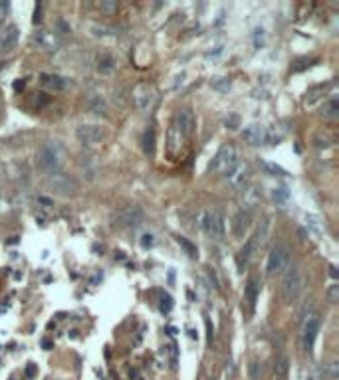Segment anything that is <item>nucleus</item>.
Masks as SVG:
<instances>
[{
  "mask_svg": "<svg viewBox=\"0 0 339 380\" xmlns=\"http://www.w3.org/2000/svg\"><path fill=\"white\" fill-rule=\"evenodd\" d=\"M62 165H64V151L56 141H48L36 151V167L42 173L46 175L60 173Z\"/></svg>",
  "mask_w": 339,
  "mask_h": 380,
  "instance_id": "obj_1",
  "label": "nucleus"
},
{
  "mask_svg": "<svg viewBox=\"0 0 339 380\" xmlns=\"http://www.w3.org/2000/svg\"><path fill=\"white\" fill-rule=\"evenodd\" d=\"M282 297L286 303H296L306 289V275L300 265H288L282 273Z\"/></svg>",
  "mask_w": 339,
  "mask_h": 380,
  "instance_id": "obj_2",
  "label": "nucleus"
},
{
  "mask_svg": "<svg viewBox=\"0 0 339 380\" xmlns=\"http://www.w3.org/2000/svg\"><path fill=\"white\" fill-rule=\"evenodd\" d=\"M145 220V212L141 210V206L137 204H127L117 208L111 214V226L117 230H127V228H137L139 224H143Z\"/></svg>",
  "mask_w": 339,
  "mask_h": 380,
  "instance_id": "obj_3",
  "label": "nucleus"
},
{
  "mask_svg": "<svg viewBox=\"0 0 339 380\" xmlns=\"http://www.w3.org/2000/svg\"><path fill=\"white\" fill-rule=\"evenodd\" d=\"M238 163V153H236V147L232 143H224L218 153L214 155V159L210 161L208 165V171L210 173H218V175H228L234 165Z\"/></svg>",
  "mask_w": 339,
  "mask_h": 380,
  "instance_id": "obj_4",
  "label": "nucleus"
},
{
  "mask_svg": "<svg viewBox=\"0 0 339 380\" xmlns=\"http://www.w3.org/2000/svg\"><path fill=\"white\" fill-rule=\"evenodd\" d=\"M290 265V248L286 244H278L272 248V252L268 253V261H266V273L270 277L274 275H282L286 271V267Z\"/></svg>",
  "mask_w": 339,
  "mask_h": 380,
  "instance_id": "obj_5",
  "label": "nucleus"
},
{
  "mask_svg": "<svg viewBox=\"0 0 339 380\" xmlns=\"http://www.w3.org/2000/svg\"><path fill=\"white\" fill-rule=\"evenodd\" d=\"M157 89H155V85H151V83H139V85H135V89H133V103H135V107L139 109V111H143V113H147V111H151L153 107H155V103H157Z\"/></svg>",
  "mask_w": 339,
  "mask_h": 380,
  "instance_id": "obj_6",
  "label": "nucleus"
},
{
  "mask_svg": "<svg viewBox=\"0 0 339 380\" xmlns=\"http://www.w3.org/2000/svg\"><path fill=\"white\" fill-rule=\"evenodd\" d=\"M76 137L84 147H95L107 137V133H105V127L97 123H85L76 129Z\"/></svg>",
  "mask_w": 339,
  "mask_h": 380,
  "instance_id": "obj_7",
  "label": "nucleus"
},
{
  "mask_svg": "<svg viewBox=\"0 0 339 380\" xmlns=\"http://www.w3.org/2000/svg\"><path fill=\"white\" fill-rule=\"evenodd\" d=\"M48 187L60 196H74L80 190V185L76 183V179L70 175H64L62 171L48 175Z\"/></svg>",
  "mask_w": 339,
  "mask_h": 380,
  "instance_id": "obj_8",
  "label": "nucleus"
},
{
  "mask_svg": "<svg viewBox=\"0 0 339 380\" xmlns=\"http://www.w3.org/2000/svg\"><path fill=\"white\" fill-rule=\"evenodd\" d=\"M174 129L178 131V135L182 139H190L194 135V129H196V117L190 109H180L174 117Z\"/></svg>",
  "mask_w": 339,
  "mask_h": 380,
  "instance_id": "obj_9",
  "label": "nucleus"
},
{
  "mask_svg": "<svg viewBox=\"0 0 339 380\" xmlns=\"http://www.w3.org/2000/svg\"><path fill=\"white\" fill-rule=\"evenodd\" d=\"M202 230L212 238V240H222L224 236V218L220 212L212 210L202 216Z\"/></svg>",
  "mask_w": 339,
  "mask_h": 380,
  "instance_id": "obj_10",
  "label": "nucleus"
},
{
  "mask_svg": "<svg viewBox=\"0 0 339 380\" xmlns=\"http://www.w3.org/2000/svg\"><path fill=\"white\" fill-rule=\"evenodd\" d=\"M320 327H322V321H320V317L316 315V313H310L308 317H306V321H304V349L310 353L312 351V347H314V343H316V339H318V333H320Z\"/></svg>",
  "mask_w": 339,
  "mask_h": 380,
  "instance_id": "obj_11",
  "label": "nucleus"
},
{
  "mask_svg": "<svg viewBox=\"0 0 339 380\" xmlns=\"http://www.w3.org/2000/svg\"><path fill=\"white\" fill-rule=\"evenodd\" d=\"M248 173H250L248 165L238 161V163L234 165V169H232L228 175H224V179L228 181V185H230V187H234V189H240V187H244V183L248 181Z\"/></svg>",
  "mask_w": 339,
  "mask_h": 380,
  "instance_id": "obj_12",
  "label": "nucleus"
},
{
  "mask_svg": "<svg viewBox=\"0 0 339 380\" xmlns=\"http://www.w3.org/2000/svg\"><path fill=\"white\" fill-rule=\"evenodd\" d=\"M250 226H252V214H250L248 210H240V212L232 218V232H234V236H238V238H244L246 232L250 230Z\"/></svg>",
  "mask_w": 339,
  "mask_h": 380,
  "instance_id": "obj_13",
  "label": "nucleus"
},
{
  "mask_svg": "<svg viewBox=\"0 0 339 380\" xmlns=\"http://www.w3.org/2000/svg\"><path fill=\"white\" fill-rule=\"evenodd\" d=\"M32 42H34V46H38V48L44 50V52H52V50H56L58 44H60L58 38H56V34H52V32H48V30L36 32L34 38H32Z\"/></svg>",
  "mask_w": 339,
  "mask_h": 380,
  "instance_id": "obj_14",
  "label": "nucleus"
},
{
  "mask_svg": "<svg viewBox=\"0 0 339 380\" xmlns=\"http://www.w3.org/2000/svg\"><path fill=\"white\" fill-rule=\"evenodd\" d=\"M242 137H244V141L250 143V145H264V143L268 141V131H266V127H262V125H250V127L244 129Z\"/></svg>",
  "mask_w": 339,
  "mask_h": 380,
  "instance_id": "obj_15",
  "label": "nucleus"
},
{
  "mask_svg": "<svg viewBox=\"0 0 339 380\" xmlns=\"http://www.w3.org/2000/svg\"><path fill=\"white\" fill-rule=\"evenodd\" d=\"M18 42V26L10 24L6 28H0V52H10Z\"/></svg>",
  "mask_w": 339,
  "mask_h": 380,
  "instance_id": "obj_16",
  "label": "nucleus"
},
{
  "mask_svg": "<svg viewBox=\"0 0 339 380\" xmlns=\"http://www.w3.org/2000/svg\"><path fill=\"white\" fill-rule=\"evenodd\" d=\"M258 295H260V281L256 277H248L246 289H244V299L250 305V309H254V305L258 301Z\"/></svg>",
  "mask_w": 339,
  "mask_h": 380,
  "instance_id": "obj_17",
  "label": "nucleus"
},
{
  "mask_svg": "<svg viewBox=\"0 0 339 380\" xmlns=\"http://www.w3.org/2000/svg\"><path fill=\"white\" fill-rule=\"evenodd\" d=\"M42 85L52 89V91H64L68 87V81L60 75H54V73H44L42 75Z\"/></svg>",
  "mask_w": 339,
  "mask_h": 380,
  "instance_id": "obj_18",
  "label": "nucleus"
},
{
  "mask_svg": "<svg viewBox=\"0 0 339 380\" xmlns=\"http://www.w3.org/2000/svg\"><path fill=\"white\" fill-rule=\"evenodd\" d=\"M254 250H256V240H254V236H252V238H248V242L244 244V248L238 252L236 261H238V267H240V269H244V267L248 265V261H250Z\"/></svg>",
  "mask_w": 339,
  "mask_h": 380,
  "instance_id": "obj_19",
  "label": "nucleus"
},
{
  "mask_svg": "<svg viewBox=\"0 0 339 380\" xmlns=\"http://www.w3.org/2000/svg\"><path fill=\"white\" fill-rule=\"evenodd\" d=\"M274 373H276V379L284 380L290 373V359L286 353H280L274 361Z\"/></svg>",
  "mask_w": 339,
  "mask_h": 380,
  "instance_id": "obj_20",
  "label": "nucleus"
},
{
  "mask_svg": "<svg viewBox=\"0 0 339 380\" xmlns=\"http://www.w3.org/2000/svg\"><path fill=\"white\" fill-rule=\"evenodd\" d=\"M97 71H99L101 75L113 73V71H115V58L109 56V54H101V56L97 58Z\"/></svg>",
  "mask_w": 339,
  "mask_h": 380,
  "instance_id": "obj_21",
  "label": "nucleus"
},
{
  "mask_svg": "<svg viewBox=\"0 0 339 380\" xmlns=\"http://www.w3.org/2000/svg\"><path fill=\"white\" fill-rule=\"evenodd\" d=\"M320 115L324 117V119H338L339 115V101L338 99H330V101H326L324 105H322V109H320Z\"/></svg>",
  "mask_w": 339,
  "mask_h": 380,
  "instance_id": "obj_22",
  "label": "nucleus"
},
{
  "mask_svg": "<svg viewBox=\"0 0 339 380\" xmlns=\"http://www.w3.org/2000/svg\"><path fill=\"white\" fill-rule=\"evenodd\" d=\"M332 87V83H322V85H316V87H312L308 93H306V103L310 105V103H314V101H318L322 95H326V91Z\"/></svg>",
  "mask_w": 339,
  "mask_h": 380,
  "instance_id": "obj_23",
  "label": "nucleus"
},
{
  "mask_svg": "<svg viewBox=\"0 0 339 380\" xmlns=\"http://www.w3.org/2000/svg\"><path fill=\"white\" fill-rule=\"evenodd\" d=\"M87 105H89V109L93 111V113H105V101L101 99V95H95V93H91L89 97H87Z\"/></svg>",
  "mask_w": 339,
  "mask_h": 380,
  "instance_id": "obj_24",
  "label": "nucleus"
},
{
  "mask_svg": "<svg viewBox=\"0 0 339 380\" xmlns=\"http://www.w3.org/2000/svg\"><path fill=\"white\" fill-rule=\"evenodd\" d=\"M143 151H145V155L155 153V131L153 129H147L143 135Z\"/></svg>",
  "mask_w": 339,
  "mask_h": 380,
  "instance_id": "obj_25",
  "label": "nucleus"
},
{
  "mask_svg": "<svg viewBox=\"0 0 339 380\" xmlns=\"http://www.w3.org/2000/svg\"><path fill=\"white\" fill-rule=\"evenodd\" d=\"M248 377H250V380H260L264 377V367H262L260 361L254 359V361L248 363Z\"/></svg>",
  "mask_w": 339,
  "mask_h": 380,
  "instance_id": "obj_26",
  "label": "nucleus"
},
{
  "mask_svg": "<svg viewBox=\"0 0 339 380\" xmlns=\"http://www.w3.org/2000/svg\"><path fill=\"white\" fill-rule=\"evenodd\" d=\"M176 242H178V246L188 253V257H196L198 255V250H196V246L192 244V242H188L184 236H176Z\"/></svg>",
  "mask_w": 339,
  "mask_h": 380,
  "instance_id": "obj_27",
  "label": "nucleus"
},
{
  "mask_svg": "<svg viewBox=\"0 0 339 380\" xmlns=\"http://www.w3.org/2000/svg\"><path fill=\"white\" fill-rule=\"evenodd\" d=\"M210 85H212V89H216V91H220V93H226V91L230 89V79H228V77H214V79L210 81Z\"/></svg>",
  "mask_w": 339,
  "mask_h": 380,
  "instance_id": "obj_28",
  "label": "nucleus"
},
{
  "mask_svg": "<svg viewBox=\"0 0 339 380\" xmlns=\"http://www.w3.org/2000/svg\"><path fill=\"white\" fill-rule=\"evenodd\" d=\"M288 196H290V192H288V189L286 187H280V189H274V192H272V198L278 202V204H282V202H286L288 200Z\"/></svg>",
  "mask_w": 339,
  "mask_h": 380,
  "instance_id": "obj_29",
  "label": "nucleus"
},
{
  "mask_svg": "<svg viewBox=\"0 0 339 380\" xmlns=\"http://www.w3.org/2000/svg\"><path fill=\"white\" fill-rule=\"evenodd\" d=\"M99 10L105 14H113V12H117V2L115 0H103L99 4Z\"/></svg>",
  "mask_w": 339,
  "mask_h": 380,
  "instance_id": "obj_30",
  "label": "nucleus"
},
{
  "mask_svg": "<svg viewBox=\"0 0 339 380\" xmlns=\"http://www.w3.org/2000/svg\"><path fill=\"white\" fill-rule=\"evenodd\" d=\"M224 125H226V129L234 131V129L240 127V117H238V115H228V117L224 119Z\"/></svg>",
  "mask_w": 339,
  "mask_h": 380,
  "instance_id": "obj_31",
  "label": "nucleus"
},
{
  "mask_svg": "<svg viewBox=\"0 0 339 380\" xmlns=\"http://www.w3.org/2000/svg\"><path fill=\"white\" fill-rule=\"evenodd\" d=\"M328 301H330V303H338L339 301V285L338 283H334V285L328 289Z\"/></svg>",
  "mask_w": 339,
  "mask_h": 380,
  "instance_id": "obj_32",
  "label": "nucleus"
},
{
  "mask_svg": "<svg viewBox=\"0 0 339 380\" xmlns=\"http://www.w3.org/2000/svg\"><path fill=\"white\" fill-rule=\"evenodd\" d=\"M172 309V297L170 295H163L161 297V313H169Z\"/></svg>",
  "mask_w": 339,
  "mask_h": 380,
  "instance_id": "obj_33",
  "label": "nucleus"
},
{
  "mask_svg": "<svg viewBox=\"0 0 339 380\" xmlns=\"http://www.w3.org/2000/svg\"><path fill=\"white\" fill-rule=\"evenodd\" d=\"M204 325H206V339H208V345H212V341H214V327H212V323H210L208 317L204 319Z\"/></svg>",
  "mask_w": 339,
  "mask_h": 380,
  "instance_id": "obj_34",
  "label": "nucleus"
},
{
  "mask_svg": "<svg viewBox=\"0 0 339 380\" xmlns=\"http://www.w3.org/2000/svg\"><path fill=\"white\" fill-rule=\"evenodd\" d=\"M8 12H10V2L8 0H0V22L6 20Z\"/></svg>",
  "mask_w": 339,
  "mask_h": 380,
  "instance_id": "obj_35",
  "label": "nucleus"
},
{
  "mask_svg": "<svg viewBox=\"0 0 339 380\" xmlns=\"http://www.w3.org/2000/svg\"><path fill=\"white\" fill-rule=\"evenodd\" d=\"M306 222H308V226H312L318 234H322V226H320V220H318L316 216H306Z\"/></svg>",
  "mask_w": 339,
  "mask_h": 380,
  "instance_id": "obj_36",
  "label": "nucleus"
},
{
  "mask_svg": "<svg viewBox=\"0 0 339 380\" xmlns=\"http://www.w3.org/2000/svg\"><path fill=\"white\" fill-rule=\"evenodd\" d=\"M40 20H42V4L38 2V4L34 6V18H32V22H34V24H38Z\"/></svg>",
  "mask_w": 339,
  "mask_h": 380,
  "instance_id": "obj_37",
  "label": "nucleus"
},
{
  "mask_svg": "<svg viewBox=\"0 0 339 380\" xmlns=\"http://www.w3.org/2000/svg\"><path fill=\"white\" fill-rule=\"evenodd\" d=\"M264 167H266L268 171H272V173H278V175H282V177H286V175H288L284 169H280V167H276V165H272V163H264Z\"/></svg>",
  "mask_w": 339,
  "mask_h": 380,
  "instance_id": "obj_38",
  "label": "nucleus"
},
{
  "mask_svg": "<svg viewBox=\"0 0 339 380\" xmlns=\"http://www.w3.org/2000/svg\"><path fill=\"white\" fill-rule=\"evenodd\" d=\"M141 246H143V248H151V246H153V236H151V234H145V236L141 238Z\"/></svg>",
  "mask_w": 339,
  "mask_h": 380,
  "instance_id": "obj_39",
  "label": "nucleus"
},
{
  "mask_svg": "<svg viewBox=\"0 0 339 380\" xmlns=\"http://www.w3.org/2000/svg\"><path fill=\"white\" fill-rule=\"evenodd\" d=\"M328 367H330V379H338V363H330Z\"/></svg>",
  "mask_w": 339,
  "mask_h": 380,
  "instance_id": "obj_40",
  "label": "nucleus"
},
{
  "mask_svg": "<svg viewBox=\"0 0 339 380\" xmlns=\"http://www.w3.org/2000/svg\"><path fill=\"white\" fill-rule=\"evenodd\" d=\"M58 26H60V28H62V34H68V32H70V26H68V24H66V22H64V20H62V18H60V20H58Z\"/></svg>",
  "mask_w": 339,
  "mask_h": 380,
  "instance_id": "obj_41",
  "label": "nucleus"
},
{
  "mask_svg": "<svg viewBox=\"0 0 339 380\" xmlns=\"http://www.w3.org/2000/svg\"><path fill=\"white\" fill-rule=\"evenodd\" d=\"M26 377H36V367L32 363L26 367Z\"/></svg>",
  "mask_w": 339,
  "mask_h": 380,
  "instance_id": "obj_42",
  "label": "nucleus"
},
{
  "mask_svg": "<svg viewBox=\"0 0 339 380\" xmlns=\"http://www.w3.org/2000/svg\"><path fill=\"white\" fill-rule=\"evenodd\" d=\"M330 275H332V277H338V269H336V265L330 267Z\"/></svg>",
  "mask_w": 339,
  "mask_h": 380,
  "instance_id": "obj_43",
  "label": "nucleus"
},
{
  "mask_svg": "<svg viewBox=\"0 0 339 380\" xmlns=\"http://www.w3.org/2000/svg\"><path fill=\"white\" fill-rule=\"evenodd\" d=\"M42 347H44V349H46V351H48V349H50V347H52V343H50V341H44V343H42Z\"/></svg>",
  "mask_w": 339,
  "mask_h": 380,
  "instance_id": "obj_44",
  "label": "nucleus"
},
{
  "mask_svg": "<svg viewBox=\"0 0 339 380\" xmlns=\"http://www.w3.org/2000/svg\"><path fill=\"white\" fill-rule=\"evenodd\" d=\"M276 380H280V379H276Z\"/></svg>",
  "mask_w": 339,
  "mask_h": 380,
  "instance_id": "obj_45",
  "label": "nucleus"
}]
</instances>
